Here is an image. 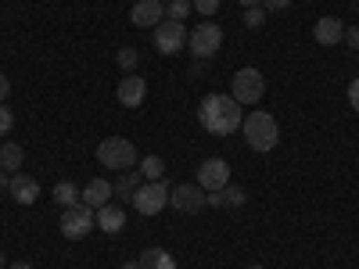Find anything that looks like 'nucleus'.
<instances>
[{"mask_svg": "<svg viewBox=\"0 0 359 269\" xmlns=\"http://www.w3.org/2000/svg\"><path fill=\"white\" fill-rule=\"evenodd\" d=\"M0 269H8V258H4V251H0Z\"/></svg>", "mask_w": 359, "mask_h": 269, "instance_id": "nucleus-36", "label": "nucleus"}, {"mask_svg": "<svg viewBox=\"0 0 359 269\" xmlns=\"http://www.w3.org/2000/svg\"><path fill=\"white\" fill-rule=\"evenodd\" d=\"M137 172H140L144 179H165V162H162L158 155H147V158L137 162Z\"/></svg>", "mask_w": 359, "mask_h": 269, "instance_id": "nucleus-20", "label": "nucleus"}, {"mask_svg": "<svg viewBox=\"0 0 359 269\" xmlns=\"http://www.w3.org/2000/svg\"><path fill=\"white\" fill-rule=\"evenodd\" d=\"M8 187H11V179H8V172H4V169H0V191H8Z\"/></svg>", "mask_w": 359, "mask_h": 269, "instance_id": "nucleus-32", "label": "nucleus"}, {"mask_svg": "<svg viewBox=\"0 0 359 269\" xmlns=\"http://www.w3.org/2000/svg\"><path fill=\"white\" fill-rule=\"evenodd\" d=\"M111 194H115V187L108 184V179H90V184L79 191V205H86V208H104L108 201H111Z\"/></svg>", "mask_w": 359, "mask_h": 269, "instance_id": "nucleus-14", "label": "nucleus"}, {"mask_svg": "<svg viewBox=\"0 0 359 269\" xmlns=\"http://www.w3.org/2000/svg\"><path fill=\"white\" fill-rule=\"evenodd\" d=\"M97 226L104 230V233H118V230H123L126 226V212H123V208H118V205H104V208H97Z\"/></svg>", "mask_w": 359, "mask_h": 269, "instance_id": "nucleus-16", "label": "nucleus"}, {"mask_svg": "<svg viewBox=\"0 0 359 269\" xmlns=\"http://www.w3.org/2000/svg\"><path fill=\"white\" fill-rule=\"evenodd\" d=\"M15 130V111L8 104H0V137H8Z\"/></svg>", "mask_w": 359, "mask_h": 269, "instance_id": "nucleus-26", "label": "nucleus"}, {"mask_svg": "<svg viewBox=\"0 0 359 269\" xmlns=\"http://www.w3.org/2000/svg\"><path fill=\"white\" fill-rule=\"evenodd\" d=\"M191 4H194V11H201L205 18H212V15L219 11V0H191Z\"/></svg>", "mask_w": 359, "mask_h": 269, "instance_id": "nucleus-27", "label": "nucleus"}, {"mask_svg": "<svg viewBox=\"0 0 359 269\" xmlns=\"http://www.w3.org/2000/svg\"><path fill=\"white\" fill-rule=\"evenodd\" d=\"M237 4H241V8L248 11V8H259V4H262V0H237Z\"/></svg>", "mask_w": 359, "mask_h": 269, "instance_id": "nucleus-33", "label": "nucleus"}, {"mask_svg": "<svg viewBox=\"0 0 359 269\" xmlns=\"http://www.w3.org/2000/svg\"><path fill=\"white\" fill-rule=\"evenodd\" d=\"M266 94V76L259 69H237L230 79V97L237 104H259Z\"/></svg>", "mask_w": 359, "mask_h": 269, "instance_id": "nucleus-4", "label": "nucleus"}, {"mask_svg": "<svg viewBox=\"0 0 359 269\" xmlns=\"http://www.w3.org/2000/svg\"><path fill=\"white\" fill-rule=\"evenodd\" d=\"M184 43H187V29H184V22H158L155 25V50L158 54H180L184 50Z\"/></svg>", "mask_w": 359, "mask_h": 269, "instance_id": "nucleus-8", "label": "nucleus"}, {"mask_svg": "<svg viewBox=\"0 0 359 269\" xmlns=\"http://www.w3.org/2000/svg\"><path fill=\"white\" fill-rule=\"evenodd\" d=\"M8 269H33V265H29V262H15V265H8Z\"/></svg>", "mask_w": 359, "mask_h": 269, "instance_id": "nucleus-34", "label": "nucleus"}, {"mask_svg": "<svg viewBox=\"0 0 359 269\" xmlns=\"http://www.w3.org/2000/svg\"><path fill=\"white\" fill-rule=\"evenodd\" d=\"M97 162L104 169H115V172H130V169H137L140 158H137V147L126 137H104L97 144Z\"/></svg>", "mask_w": 359, "mask_h": 269, "instance_id": "nucleus-3", "label": "nucleus"}, {"mask_svg": "<svg viewBox=\"0 0 359 269\" xmlns=\"http://www.w3.org/2000/svg\"><path fill=\"white\" fill-rule=\"evenodd\" d=\"M262 8H266V11H287L291 0H262Z\"/></svg>", "mask_w": 359, "mask_h": 269, "instance_id": "nucleus-29", "label": "nucleus"}, {"mask_svg": "<svg viewBox=\"0 0 359 269\" xmlns=\"http://www.w3.org/2000/svg\"><path fill=\"white\" fill-rule=\"evenodd\" d=\"M144 269H176V258L165 251V248H147V251H140V258H137Z\"/></svg>", "mask_w": 359, "mask_h": 269, "instance_id": "nucleus-18", "label": "nucleus"}, {"mask_svg": "<svg viewBox=\"0 0 359 269\" xmlns=\"http://www.w3.org/2000/svg\"><path fill=\"white\" fill-rule=\"evenodd\" d=\"M248 269H262V265H248Z\"/></svg>", "mask_w": 359, "mask_h": 269, "instance_id": "nucleus-37", "label": "nucleus"}, {"mask_svg": "<svg viewBox=\"0 0 359 269\" xmlns=\"http://www.w3.org/2000/svg\"><path fill=\"white\" fill-rule=\"evenodd\" d=\"M115 65L123 69V72H133V69L140 65V54H137L133 47H123V50H115Z\"/></svg>", "mask_w": 359, "mask_h": 269, "instance_id": "nucleus-23", "label": "nucleus"}, {"mask_svg": "<svg viewBox=\"0 0 359 269\" xmlns=\"http://www.w3.org/2000/svg\"><path fill=\"white\" fill-rule=\"evenodd\" d=\"M123 269H144L140 262H123Z\"/></svg>", "mask_w": 359, "mask_h": 269, "instance_id": "nucleus-35", "label": "nucleus"}, {"mask_svg": "<svg viewBox=\"0 0 359 269\" xmlns=\"http://www.w3.org/2000/svg\"><path fill=\"white\" fill-rule=\"evenodd\" d=\"M169 184L165 179H144V184L137 187V194H133V208L140 216H158L162 208L169 205Z\"/></svg>", "mask_w": 359, "mask_h": 269, "instance_id": "nucleus-5", "label": "nucleus"}, {"mask_svg": "<svg viewBox=\"0 0 359 269\" xmlns=\"http://www.w3.org/2000/svg\"><path fill=\"white\" fill-rule=\"evenodd\" d=\"M198 123H201V130H208L212 137H230V133L241 130L245 111H241V104H237L230 94H208L198 104Z\"/></svg>", "mask_w": 359, "mask_h": 269, "instance_id": "nucleus-1", "label": "nucleus"}, {"mask_svg": "<svg viewBox=\"0 0 359 269\" xmlns=\"http://www.w3.org/2000/svg\"><path fill=\"white\" fill-rule=\"evenodd\" d=\"M230 184V165L226 158H205L198 165V187L201 191H223Z\"/></svg>", "mask_w": 359, "mask_h": 269, "instance_id": "nucleus-9", "label": "nucleus"}, {"mask_svg": "<svg viewBox=\"0 0 359 269\" xmlns=\"http://www.w3.org/2000/svg\"><path fill=\"white\" fill-rule=\"evenodd\" d=\"M348 104L359 111V79H352V83H348Z\"/></svg>", "mask_w": 359, "mask_h": 269, "instance_id": "nucleus-31", "label": "nucleus"}, {"mask_svg": "<svg viewBox=\"0 0 359 269\" xmlns=\"http://www.w3.org/2000/svg\"><path fill=\"white\" fill-rule=\"evenodd\" d=\"M313 40H316L320 47H334V43H341V40H345V22L334 18V15H323V18L313 25Z\"/></svg>", "mask_w": 359, "mask_h": 269, "instance_id": "nucleus-13", "label": "nucleus"}, {"mask_svg": "<svg viewBox=\"0 0 359 269\" xmlns=\"http://www.w3.org/2000/svg\"><path fill=\"white\" fill-rule=\"evenodd\" d=\"M262 22H266V8H262V4L245 11V25H248V29H262Z\"/></svg>", "mask_w": 359, "mask_h": 269, "instance_id": "nucleus-25", "label": "nucleus"}, {"mask_svg": "<svg viewBox=\"0 0 359 269\" xmlns=\"http://www.w3.org/2000/svg\"><path fill=\"white\" fill-rule=\"evenodd\" d=\"M130 22L140 25V29H151V25L165 22V4L162 0H137L133 11H130Z\"/></svg>", "mask_w": 359, "mask_h": 269, "instance_id": "nucleus-12", "label": "nucleus"}, {"mask_svg": "<svg viewBox=\"0 0 359 269\" xmlns=\"http://www.w3.org/2000/svg\"><path fill=\"white\" fill-rule=\"evenodd\" d=\"M345 43H348L352 50H359V25H352V29H345Z\"/></svg>", "mask_w": 359, "mask_h": 269, "instance_id": "nucleus-30", "label": "nucleus"}, {"mask_svg": "<svg viewBox=\"0 0 359 269\" xmlns=\"http://www.w3.org/2000/svg\"><path fill=\"white\" fill-rule=\"evenodd\" d=\"M169 205L176 208V212H184V216H194L205 208V191L198 184H180L169 191Z\"/></svg>", "mask_w": 359, "mask_h": 269, "instance_id": "nucleus-10", "label": "nucleus"}, {"mask_svg": "<svg viewBox=\"0 0 359 269\" xmlns=\"http://www.w3.org/2000/svg\"><path fill=\"white\" fill-rule=\"evenodd\" d=\"M8 97H11V79L0 72V104H8Z\"/></svg>", "mask_w": 359, "mask_h": 269, "instance_id": "nucleus-28", "label": "nucleus"}, {"mask_svg": "<svg viewBox=\"0 0 359 269\" xmlns=\"http://www.w3.org/2000/svg\"><path fill=\"white\" fill-rule=\"evenodd\" d=\"M187 43H191V54L198 57V62H205V57H212L219 47H223V29L216 25V22H198L194 25V33L187 36Z\"/></svg>", "mask_w": 359, "mask_h": 269, "instance_id": "nucleus-6", "label": "nucleus"}, {"mask_svg": "<svg viewBox=\"0 0 359 269\" xmlns=\"http://www.w3.org/2000/svg\"><path fill=\"white\" fill-rule=\"evenodd\" d=\"M144 184V176L137 172V169H130V172H118V179H115V198H123V201H133V194H137V187Z\"/></svg>", "mask_w": 359, "mask_h": 269, "instance_id": "nucleus-17", "label": "nucleus"}, {"mask_svg": "<svg viewBox=\"0 0 359 269\" xmlns=\"http://www.w3.org/2000/svg\"><path fill=\"white\" fill-rule=\"evenodd\" d=\"M8 194H11L18 205H36V198H40V184H36L33 176H25V172H15Z\"/></svg>", "mask_w": 359, "mask_h": 269, "instance_id": "nucleus-15", "label": "nucleus"}, {"mask_svg": "<svg viewBox=\"0 0 359 269\" xmlns=\"http://www.w3.org/2000/svg\"><path fill=\"white\" fill-rule=\"evenodd\" d=\"M115 97H118V104L123 108H140L144 104V97H147V79H140V76H123L118 79V86H115Z\"/></svg>", "mask_w": 359, "mask_h": 269, "instance_id": "nucleus-11", "label": "nucleus"}, {"mask_svg": "<svg viewBox=\"0 0 359 269\" xmlns=\"http://www.w3.org/2000/svg\"><path fill=\"white\" fill-rule=\"evenodd\" d=\"M54 201L62 205V208H72V205H79V187H76V184H69V179H62V184L54 187Z\"/></svg>", "mask_w": 359, "mask_h": 269, "instance_id": "nucleus-21", "label": "nucleus"}, {"mask_svg": "<svg viewBox=\"0 0 359 269\" xmlns=\"http://www.w3.org/2000/svg\"><path fill=\"white\" fill-rule=\"evenodd\" d=\"M22 162H25V151H22V147L18 144H4V147H0V169H4V172H18L22 169Z\"/></svg>", "mask_w": 359, "mask_h": 269, "instance_id": "nucleus-19", "label": "nucleus"}, {"mask_svg": "<svg viewBox=\"0 0 359 269\" xmlns=\"http://www.w3.org/2000/svg\"><path fill=\"white\" fill-rule=\"evenodd\" d=\"M219 194H223V208H226V205H230V208H241V205H245V191H241V187H230V184H226Z\"/></svg>", "mask_w": 359, "mask_h": 269, "instance_id": "nucleus-24", "label": "nucleus"}, {"mask_svg": "<svg viewBox=\"0 0 359 269\" xmlns=\"http://www.w3.org/2000/svg\"><path fill=\"white\" fill-rule=\"evenodd\" d=\"M191 11H194L191 0H169V4H165V18H169V22H184Z\"/></svg>", "mask_w": 359, "mask_h": 269, "instance_id": "nucleus-22", "label": "nucleus"}, {"mask_svg": "<svg viewBox=\"0 0 359 269\" xmlns=\"http://www.w3.org/2000/svg\"><path fill=\"white\" fill-rule=\"evenodd\" d=\"M97 226V212L94 208H86V205H72L62 212V233H65V241H83V237Z\"/></svg>", "mask_w": 359, "mask_h": 269, "instance_id": "nucleus-7", "label": "nucleus"}, {"mask_svg": "<svg viewBox=\"0 0 359 269\" xmlns=\"http://www.w3.org/2000/svg\"><path fill=\"white\" fill-rule=\"evenodd\" d=\"M241 133H245V144L252 147V151H273V147L280 144V126L277 118L269 111H248L245 123H241Z\"/></svg>", "mask_w": 359, "mask_h": 269, "instance_id": "nucleus-2", "label": "nucleus"}]
</instances>
